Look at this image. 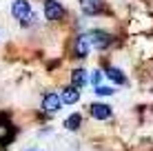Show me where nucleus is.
Masks as SVG:
<instances>
[{"instance_id": "f03ea898", "label": "nucleus", "mask_w": 153, "mask_h": 151, "mask_svg": "<svg viewBox=\"0 0 153 151\" xmlns=\"http://www.w3.org/2000/svg\"><path fill=\"white\" fill-rule=\"evenodd\" d=\"M42 13L49 22H58V20L65 18V7H62L58 0H42Z\"/></svg>"}, {"instance_id": "7ed1b4c3", "label": "nucleus", "mask_w": 153, "mask_h": 151, "mask_svg": "<svg viewBox=\"0 0 153 151\" xmlns=\"http://www.w3.org/2000/svg\"><path fill=\"white\" fill-rule=\"evenodd\" d=\"M89 40H91V45L96 47L98 51L107 49V47L113 42L111 33H109V31H104V29H93V31H89Z\"/></svg>"}, {"instance_id": "9d476101", "label": "nucleus", "mask_w": 153, "mask_h": 151, "mask_svg": "<svg viewBox=\"0 0 153 151\" xmlns=\"http://www.w3.org/2000/svg\"><path fill=\"white\" fill-rule=\"evenodd\" d=\"M71 85L78 87V89H82L84 85H87V69H71Z\"/></svg>"}, {"instance_id": "4468645a", "label": "nucleus", "mask_w": 153, "mask_h": 151, "mask_svg": "<svg viewBox=\"0 0 153 151\" xmlns=\"http://www.w3.org/2000/svg\"><path fill=\"white\" fill-rule=\"evenodd\" d=\"M100 80H102V74H100V71L96 69V71H93V76H91V82H93V87H98V85H100Z\"/></svg>"}, {"instance_id": "f257e3e1", "label": "nucleus", "mask_w": 153, "mask_h": 151, "mask_svg": "<svg viewBox=\"0 0 153 151\" xmlns=\"http://www.w3.org/2000/svg\"><path fill=\"white\" fill-rule=\"evenodd\" d=\"M11 16L18 20L20 25H22V27H29L31 20H33L29 0H13V4H11Z\"/></svg>"}, {"instance_id": "1a4fd4ad", "label": "nucleus", "mask_w": 153, "mask_h": 151, "mask_svg": "<svg viewBox=\"0 0 153 151\" xmlns=\"http://www.w3.org/2000/svg\"><path fill=\"white\" fill-rule=\"evenodd\" d=\"M16 136V129L11 127V122H0V144H9Z\"/></svg>"}, {"instance_id": "0eeeda50", "label": "nucleus", "mask_w": 153, "mask_h": 151, "mask_svg": "<svg viewBox=\"0 0 153 151\" xmlns=\"http://www.w3.org/2000/svg\"><path fill=\"white\" fill-rule=\"evenodd\" d=\"M80 2V11L84 16H98V11L102 9V0H78Z\"/></svg>"}, {"instance_id": "39448f33", "label": "nucleus", "mask_w": 153, "mask_h": 151, "mask_svg": "<svg viewBox=\"0 0 153 151\" xmlns=\"http://www.w3.org/2000/svg\"><path fill=\"white\" fill-rule=\"evenodd\" d=\"M91 118L93 120H109V118L113 116V109L107 105V102H93L91 105Z\"/></svg>"}, {"instance_id": "2eb2a0df", "label": "nucleus", "mask_w": 153, "mask_h": 151, "mask_svg": "<svg viewBox=\"0 0 153 151\" xmlns=\"http://www.w3.org/2000/svg\"><path fill=\"white\" fill-rule=\"evenodd\" d=\"M27 151H40V149H27Z\"/></svg>"}, {"instance_id": "20e7f679", "label": "nucleus", "mask_w": 153, "mask_h": 151, "mask_svg": "<svg viewBox=\"0 0 153 151\" xmlns=\"http://www.w3.org/2000/svg\"><path fill=\"white\" fill-rule=\"evenodd\" d=\"M62 105H65V102H62V98L58 96V93H45L40 107H42V111H47V113H56Z\"/></svg>"}, {"instance_id": "6e6552de", "label": "nucleus", "mask_w": 153, "mask_h": 151, "mask_svg": "<svg viewBox=\"0 0 153 151\" xmlns=\"http://www.w3.org/2000/svg\"><path fill=\"white\" fill-rule=\"evenodd\" d=\"M62 102L65 105H76L78 100H80V89L78 87H73V85H69V87H62Z\"/></svg>"}, {"instance_id": "ddd939ff", "label": "nucleus", "mask_w": 153, "mask_h": 151, "mask_svg": "<svg viewBox=\"0 0 153 151\" xmlns=\"http://www.w3.org/2000/svg\"><path fill=\"white\" fill-rule=\"evenodd\" d=\"M93 91H96V96H111V93H115L113 87H104V85L93 87Z\"/></svg>"}, {"instance_id": "f8f14e48", "label": "nucleus", "mask_w": 153, "mask_h": 151, "mask_svg": "<svg viewBox=\"0 0 153 151\" xmlns=\"http://www.w3.org/2000/svg\"><path fill=\"white\" fill-rule=\"evenodd\" d=\"M80 124H82V113H71V116L65 120V129H69V131H78Z\"/></svg>"}, {"instance_id": "9b49d317", "label": "nucleus", "mask_w": 153, "mask_h": 151, "mask_svg": "<svg viewBox=\"0 0 153 151\" xmlns=\"http://www.w3.org/2000/svg\"><path fill=\"white\" fill-rule=\"evenodd\" d=\"M107 78L115 85H126V76L122 74V69H118V67H109L107 69Z\"/></svg>"}, {"instance_id": "423d86ee", "label": "nucleus", "mask_w": 153, "mask_h": 151, "mask_svg": "<svg viewBox=\"0 0 153 151\" xmlns=\"http://www.w3.org/2000/svg\"><path fill=\"white\" fill-rule=\"evenodd\" d=\"M89 47H91L89 36H78V38H76V45H73V56H76V58H87Z\"/></svg>"}]
</instances>
